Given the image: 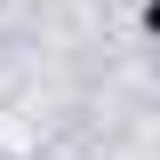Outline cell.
I'll return each instance as SVG.
<instances>
[{
	"label": "cell",
	"instance_id": "cell-1",
	"mask_svg": "<svg viewBox=\"0 0 160 160\" xmlns=\"http://www.w3.org/2000/svg\"><path fill=\"white\" fill-rule=\"evenodd\" d=\"M144 32H152V40H160V0H144Z\"/></svg>",
	"mask_w": 160,
	"mask_h": 160
}]
</instances>
